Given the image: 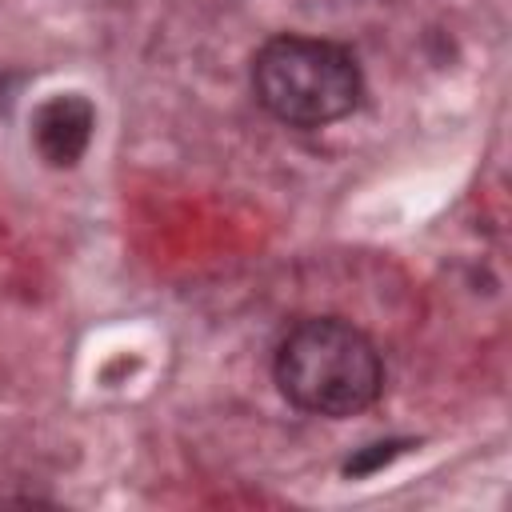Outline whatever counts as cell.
<instances>
[{"instance_id": "2", "label": "cell", "mask_w": 512, "mask_h": 512, "mask_svg": "<svg viewBox=\"0 0 512 512\" xmlns=\"http://www.w3.org/2000/svg\"><path fill=\"white\" fill-rule=\"evenodd\" d=\"M252 92L292 128H324L356 112L364 76L344 44L316 36H272L252 56Z\"/></svg>"}, {"instance_id": "3", "label": "cell", "mask_w": 512, "mask_h": 512, "mask_svg": "<svg viewBox=\"0 0 512 512\" xmlns=\"http://www.w3.org/2000/svg\"><path fill=\"white\" fill-rule=\"evenodd\" d=\"M92 128L96 108L80 92H56L32 108V144L52 168H72L88 152Z\"/></svg>"}, {"instance_id": "1", "label": "cell", "mask_w": 512, "mask_h": 512, "mask_svg": "<svg viewBox=\"0 0 512 512\" xmlns=\"http://www.w3.org/2000/svg\"><path fill=\"white\" fill-rule=\"evenodd\" d=\"M276 384L300 412L344 420L376 404L384 360L376 344L348 320L312 316L284 332L272 360Z\"/></svg>"}, {"instance_id": "4", "label": "cell", "mask_w": 512, "mask_h": 512, "mask_svg": "<svg viewBox=\"0 0 512 512\" xmlns=\"http://www.w3.org/2000/svg\"><path fill=\"white\" fill-rule=\"evenodd\" d=\"M404 444H408V440H380V444H368V448H360L352 460H344V472H348V476H368V472L384 468L388 460H396V456L404 452Z\"/></svg>"}]
</instances>
